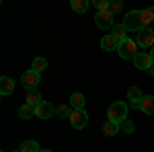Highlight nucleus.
Segmentation results:
<instances>
[{
    "mask_svg": "<svg viewBox=\"0 0 154 152\" xmlns=\"http://www.w3.org/2000/svg\"><path fill=\"white\" fill-rule=\"evenodd\" d=\"M154 21V11L152 8H146V11H131L123 17V27L128 31H144L146 25Z\"/></svg>",
    "mask_w": 154,
    "mask_h": 152,
    "instance_id": "obj_1",
    "label": "nucleus"
},
{
    "mask_svg": "<svg viewBox=\"0 0 154 152\" xmlns=\"http://www.w3.org/2000/svg\"><path fill=\"white\" fill-rule=\"evenodd\" d=\"M107 115H109V121H113V123H123L128 119V103H123V101L111 103Z\"/></svg>",
    "mask_w": 154,
    "mask_h": 152,
    "instance_id": "obj_2",
    "label": "nucleus"
},
{
    "mask_svg": "<svg viewBox=\"0 0 154 152\" xmlns=\"http://www.w3.org/2000/svg\"><path fill=\"white\" fill-rule=\"evenodd\" d=\"M117 54H119V58H123V60H134V58H136V54H138V43L131 41L130 37H128V39L119 41Z\"/></svg>",
    "mask_w": 154,
    "mask_h": 152,
    "instance_id": "obj_3",
    "label": "nucleus"
},
{
    "mask_svg": "<svg viewBox=\"0 0 154 152\" xmlns=\"http://www.w3.org/2000/svg\"><path fill=\"white\" fill-rule=\"evenodd\" d=\"M95 25L99 29H113L115 27V19H113V12L111 11H103L95 14Z\"/></svg>",
    "mask_w": 154,
    "mask_h": 152,
    "instance_id": "obj_4",
    "label": "nucleus"
},
{
    "mask_svg": "<svg viewBox=\"0 0 154 152\" xmlns=\"http://www.w3.org/2000/svg\"><path fill=\"white\" fill-rule=\"evenodd\" d=\"M21 84H23L27 91H37V84H39V74L35 70H27L21 76Z\"/></svg>",
    "mask_w": 154,
    "mask_h": 152,
    "instance_id": "obj_5",
    "label": "nucleus"
},
{
    "mask_svg": "<svg viewBox=\"0 0 154 152\" xmlns=\"http://www.w3.org/2000/svg\"><path fill=\"white\" fill-rule=\"evenodd\" d=\"M136 43H138L140 47H144V49H148V47L152 49V47H154V31L146 27L144 31H140V33H138V39H136Z\"/></svg>",
    "mask_w": 154,
    "mask_h": 152,
    "instance_id": "obj_6",
    "label": "nucleus"
},
{
    "mask_svg": "<svg viewBox=\"0 0 154 152\" xmlns=\"http://www.w3.org/2000/svg\"><path fill=\"white\" fill-rule=\"evenodd\" d=\"M70 123H72V128L74 129H84L86 128V123H88V113L86 111H72V115H70Z\"/></svg>",
    "mask_w": 154,
    "mask_h": 152,
    "instance_id": "obj_7",
    "label": "nucleus"
},
{
    "mask_svg": "<svg viewBox=\"0 0 154 152\" xmlns=\"http://www.w3.org/2000/svg\"><path fill=\"white\" fill-rule=\"evenodd\" d=\"M154 62L150 58V54H146V51H138L136 54V58H134V66L138 68V70H150V66H152Z\"/></svg>",
    "mask_w": 154,
    "mask_h": 152,
    "instance_id": "obj_8",
    "label": "nucleus"
},
{
    "mask_svg": "<svg viewBox=\"0 0 154 152\" xmlns=\"http://www.w3.org/2000/svg\"><path fill=\"white\" fill-rule=\"evenodd\" d=\"M51 115H56V107L48 101H43L41 105L35 107V117H39V119H49Z\"/></svg>",
    "mask_w": 154,
    "mask_h": 152,
    "instance_id": "obj_9",
    "label": "nucleus"
},
{
    "mask_svg": "<svg viewBox=\"0 0 154 152\" xmlns=\"http://www.w3.org/2000/svg\"><path fill=\"white\" fill-rule=\"evenodd\" d=\"M138 109L142 111L144 115H154V97L152 95H144V99L140 101Z\"/></svg>",
    "mask_w": 154,
    "mask_h": 152,
    "instance_id": "obj_10",
    "label": "nucleus"
},
{
    "mask_svg": "<svg viewBox=\"0 0 154 152\" xmlns=\"http://www.w3.org/2000/svg\"><path fill=\"white\" fill-rule=\"evenodd\" d=\"M128 99H130V107H131V109H138L140 101L144 99V95H142V91H140L138 86H130V91H128Z\"/></svg>",
    "mask_w": 154,
    "mask_h": 152,
    "instance_id": "obj_11",
    "label": "nucleus"
},
{
    "mask_svg": "<svg viewBox=\"0 0 154 152\" xmlns=\"http://www.w3.org/2000/svg\"><path fill=\"white\" fill-rule=\"evenodd\" d=\"M101 47H103V49H107V51L117 49V47H119V39L113 35V33H109V35H105L103 39H101Z\"/></svg>",
    "mask_w": 154,
    "mask_h": 152,
    "instance_id": "obj_12",
    "label": "nucleus"
},
{
    "mask_svg": "<svg viewBox=\"0 0 154 152\" xmlns=\"http://www.w3.org/2000/svg\"><path fill=\"white\" fill-rule=\"evenodd\" d=\"M84 103H86V99H84L82 93H72L70 95V107L74 109V111H82Z\"/></svg>",
    "mask_w": 154,
    "mask_h": 152,
    "instance_id": "obj_13",
    "label": "nucleus"
},
{
    "mask_svg": "<svg viewBox=\"0 0 154 152\" xmlns=\"http://www.w3.org/2000/svg\"><path fill=\"white\" fill-rule=\"evenodd\" d=\"M12 93H14V82H12V78L2 76L0 78V95L6 97V95H12Z\"/></svg>",
    "mask_w": 154,
    "mask_h": 152,
    "instance_id": "obj_14",
    "label": "nucleus"
},
{
    "mask_svg": "<svg viewBox=\"0 0 154 152\" xmlns=\"http://www.w3.org/2000/svg\"><path fill=\"white\" fill-rule=\"evenodd\" d=\"M41 103H43V101H41L39 91H29V93H27V105L37 107V105H41Z\"/></svg>",
    "mask_w": 154,
    "mask_h": 152,
    "instance_id": "obj_15",
    "label": "nucleus"
},
{
    "mask_svg": "<svg viewBox=\"0 0 154 152\" xmlns=\"http://www.w3.org/2000/svg\"><path fill=\"white\" fill-rule=\"evenodd\" d=\"M70 6H72L74 12H80V14H82V12L88 11V0H72Z\"/></svg>",
    "mask_w": 154,
    "mask_h": 152,
    "instance_id": "obj_16",
    "label": "nucleus"
},
{
    "mask_svg": "<svg viewBox=\"0 0 154 152\" xmlns=\"http://www.w3.org/2000/svg\"><path fill=\"white\" fill-rule=\"evenodd\" d=\"M45 68H48V60H45V58H35V60H33V64H31V70H35L37 74L45 72Z\"/></svg>",
    "mask_w": 154,
    "mask_h": 152,
    "instance_id": "obj_17",
    "label": "nucleus"
},
{
    "mask_svg": "<svg viewBox=\"0 0 154 152\" xmlns=\"http://www.w3.org/2000/svg\"><path fill=\"white\" fill-rule=\"evenodd\" d=\"M19 150H21V152H39L41 148H39V144H37L35 140H25L23 144H21Z\"/></svg>",
    "mask_w": 154,
    "mask_h": 152,
    "instance_id": "obj_18",
    "label": "nucleus"
},
{
    "mask_svg": "<svg viewBox=\"0 0 154 152\" xmlns=\"http://www.w3.org/2000/svg\"><path fill=\"white\" fill-rule=\"evenodd\" d=\"M33 115H35V107L27 105V103H25V105L19 109V117H21V119H31Z\"/></svg>",
    "mask_w": 154,
    "mask_h": 152,
    "instance_id": "obj_19",
    "label": "nucleus"
},
{
    "mask_svg": "<svg viewBox=\"0 0 154 152\" xmlns=\"http://www.w3.org/2000/svg\"><path fill=\"white\" fill-rule=\"evenodd\" d=\"M117 132H121V129H119V123H113V121H107L105 126H103V134H105V136H115Z\"/></svg>",
    "mask_w": 154,
    "mask_h": 152,
    "instance_id": "obj_20",
    "label": "nucleus"
},
{
    "mask_svg": "<svg viewBox=\"0 0 154 152\" xmlns=\"http://www.w3.org/2000/svg\"><path fill=\"white\" fill-rule=\"evenodd\" d=\"M72 111H74V109H72L70 105H60V107H56V115H58V117H62V119H66V117L70 119Z\"/></svg>",
    "mask_w": 154,
    "mask_h": 152,
    "instance_id": "obj_21",
    "label": "nucleus"
},
{
    "mask_svg": "<svg viewBox=\"0 0 154 152\" xmlns=\"http://www.w3.org/2000/svg\"><path fill=\"white\" fill-rule=\"evenodd\" d=\"M113 35L117 37L119 41H123V39H128V29L123 27V23H121V25H115V27H113Z\"/></svg>",
    "mask_w": 154,
    "mask_h": 152,
    "instance_id": "obj_22",
    "label": "nucleus"
},
{
    "mask_svg": "<svg viewBox=\"0 0 154 152\" xmlns=\"http://www.w3.org/2000/svg\"><path fill=\"white\" fill-rule=\"evenodd\" d=\"M119 129H121V132H125V134H134V129H136V123H134L131 119H125L123 123H119Z\"/></svg>",
    "mask_w": 154,
    "mask_h": 152,
    "instance_id": "obj_23",
    "label": "nucleus"
},
{
    "mask_svg": "<svg viewBox=\"0 0 154 152\" xmlns=\"http://www.w3.org/2000/svg\"><path fill=\"white\" fill-rule=\"evenodd\" d=\"M109 6H111V2H109V0H99V2H97V12L109 11Z\"/></svg>",
    "mask_w": 154,
    "mask_h": 152,
    "instance_id": "obj_24",
    "label": "nucleus"
},
{
    "mask_svg": "<svg viewBox=\"0 0 154 152\" xmlns=\"http://www.w3.org/2000/svg\"><path fill=\"white\" fill-rule=\"evenodd\" d=\"M121 8H123V4H121L119 0H113V2H111V6H109V11L113 12V14H115V12H119Z\"/></svg>",
    "mask_w": 154,
    "mask_h": 152,
    "instance_id": "obj_25",
    "label": "nucleus"
},
{
    "mask_svg": "<svg viewBox=\"0 0 154 152\" xmlns=\"http://www.w3.org/2000/svg\"><path fill=\"white\" fill-rule=\"evenodd\" d=\"M148 74H150V76H154V64L150 66V70H148Z\"/></svg>",
    "mask_w": 154,
    "mask_h": 152,
    "instance_id": "obj_26",
    "label": "nucleus"
},
{
    "mask_svg": "<svg viewBox=\"0 0 154 152\" xmlns=\"http://www.w3.org/2000/svg\"><path fill=\"white\" fill-rule=\"evenodd\" d=\"M150 58H152V62H154V47L150 49Z\"/></svg>",
    "mask_w": 154,
    "mask_h": 152,
    "instance_id": "obj_27",
    "label": "nucleus"
},
{
    "mask_svg": "<svg viewBox=\"0 0 154 152\" xmlns=\"http://www.w3.org/2000/svg\"><path fill=\"white\" fill-rule=\"evenodd\" d=\"M39 152H51V150H48V148H41V150H39Z\"/></svg>",
    "mask_w": 154,
    "mask_h": 152,
    "instance_id": "obj_28",
    "label": "nucleus"
},
{
    "mask_svg": "<svg viewBox=\"0 0 154 152\" xmlns=\"http://www.w3.org/2000/svg\"><path fill=\"white\" fill-rule=\"evenodd\" d=\"M14 152H21V150H14Z\"/></svg>",
    "mask_w": 154,
    "mask_h": 152,
    "instance_id": "obj_29",
    "label": "nucleus"
}]
</instances>
